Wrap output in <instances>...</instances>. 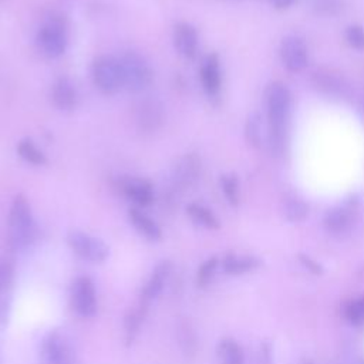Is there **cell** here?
Here are the masks:
<instances>
[{
	"label": "cell",
	"instance_id": "obj_25",
	"mask_svg": "<svg viewBox=\"0 0 364 364\" xmlns=\"http://www.w3.org/2000/svg\"><path fill=\"white\" fill-rule=\"evenodd\" d=\"M222 184V191L225 194V198L232 206H236L239 204V184L237 178L232 174L223 175L221 180Z\"/></svg>",
	"mask_w": 364,
	"mask_h": 364
},
{
	"label": "cell",
	"instance_id": "obj_23",
	"mask_svg": "<svg viewBox=\"0 0 364 364\" xmlns=\"http://www.w3.org/2000/svg\"><path fill=\"white\" fill-rule=\"evenodd\" d=\"M258 265L257 261L251 258H236V257H228L223 261V269L225 272L230 275H240L252 271Z\"/></svg>",
	"mask_w": 364,
	"mask_h": 364
},
{
	"label": "cell",
	"instance_id": "obj_28",
	"mask_svg": "<svg viewBox=\"0 0 364 364\" xmlns=\"http://www.w3.org/2000/svg\"><path fill=\"white\" fill-rule=\"evenodd\" d=\"M347 43L357 50H364V29L358 25L348 26L346 30Z\"/></svg>",
	"mask_w": 364,
	"mask_h": 364
},
{
	"label": "cell",
	"instance_id": "obj_10",
	"mask_svg": "<svg viewBox=\"0 0 364 364\" xmlns=\"http://www.w3.org/2000/svg\"><path fill=\"white\" fill-rule=\"evenodd\" d=\"M172 271V264L170 261H163L157 265L154 269L151 278L148 279L146 288L143 289L141 293V303L140 306L144 309H148V305L161 293L170 274Z\"/></svg>",
	"mask_w": 364,
	"mask_h": 364
},
{
	"label": "cell",
	"instance_id": "obj_21",
	"mask_svg": "<svg viewBox=\"0 0 364 364\" xmlns=\"http://www.w3.org/2000/svg\"><path fill=\"white\" fill-rule=\"evenodd\" d=\"M218 353L222 364H244V354L240 347L230 339L221 341Z\"/></svg>",
	"mask_w": 364,
	"mask_h": 364
},
{
	"label": "cell",
	"instance_id": "obj_17",
	"mask_svg": "<svg viewBox=\"0 0 364 364\" xmlns=\"http://www.w3.org/2000/svg\"><path fill=\"white\" fill-rule=\"evenodd\" d=\"M163 119V107L157 100H146L139 110V123L146 130H155Z\"/></svg>",
	"mask_w": 364,
	"mask_h": 364
},
{
	"label": "cell",
	"instance_id": "obj_32",
	"mask_svg": "<svg viewBox=\"0 0 364 364\" xmlns=\"http://www.w3.org/2000/svg\"><path fill=\"white\" fill-rule=\"evenodd\" d=\"M8 317H9V305L4 300L0 302V322L5 324L8 322Z\"/></svg>",
	"mask_w": 364,
	"mask_h": 364
},
{
	"label": "cell",
	"instance_id": "obj_5",
	"mask_svg": "<svg viewBox=\"0 0 364 364\" xmlns=\"http://www.w3.org/2000/svg\"><path fill=\"white\" fill-rule=\"evenodd\" d=\"M42 364H77L71 340L60 330L49 331L42 341Z\"/></svg>",
	"mask_w": 364,
	"mask_h": 364
},
{
	"label": "cell",
	"instance_id": "obj_18",
	"mask_svg": "<svg viewBox=\"0 0 364 364\" xmlns=\"http://www.w3.org/2000/svg\"><path fill=\"white\" fill-rule=\"evenodd\" d=\"M351 216L353 215H351L350 209L336 208L326 215L324 225L330 232L341 233V232H346L348 229V226L351 225V219H353Z\"/></svg>",
	"mask_w": 364,
	"mask_h": 364
},
{
	"label": "cell",
	"instance_id": "obj_29",
	"mask_svg": "<svg viewBox=\"0 0 364 364\" xmlns=\"http://www.w3.org/2000/svg\"><path fill=\"white\" fill-rule=\"evenodd\" d=\"M346 315H347V319L353 324H356V326L363 324L364 323V298L348 305Z\"/></svg>",
	"mask_w": 364,
	"mask_h": 364
},
{
	"label": "cell",
	"instance_id": "obj_13",
	"mask_svg": "<svg viewBox=\"0 0 364 364\" xmlns=\"http://www.w3.org/2000/svg\"><path fill=\"white\" fill-rule=\"evenodd\" d=\"M124 195L140 206H148L154 201V188L147 180L127 178L121 184Z\"/></svg>",
	"mask_w": 364,
	"mask_h": 364
},
{
	"label": "cell",
	"instance_id": "obj_30",
	"mask_svg": "<svg viewBox=\"0 0 364 364\" xmlns=\"http://www.w3.org/2000/svg\"><path fill=\"white\" fill-rule=\"evenodd\" d=\"M286 215L290 221H302L307 215V206L299 199L289 201L286 205Z\"/></svg>",
	"mask_w": 364,
	"mask_h": 364
},
{
	"label": "cell",
	"instance_id": "obj_26",
	"mask_svg": "<svg viewBox=\"0 0 364 364\" xmlns=\"http://www.w3.org/2000/svg\"><path fill=\"white\" fill-rule=\"evenodd\" d=\"M247 136L254 147H259L262 143V121L259 114H252L248 119Z\"/></svg>",
	"mask_w": 364,
	"mask_h": 364
},
{
	"label": "cell",
	"instance_id": "obj_4",
	"mask_svg": "<svg viewBox=\"0 0 364 364\" xmlns=\"http://www.w3.org/2000/svg\"><path fill=\"white\" fill-rule=\"evenodd\" d=\"M67 29L61 19L50 18L39 30L36 43L42 54L49 59L60 57L67 49Z\"/></svg>",
	"mask_w": 364,
	"mask_h": 364
},
{
	"label": "cell",
	"instance_id": "obj_19",
	"mask_svg": "<svg viewBox=\"0 0 364 364\" xmlns=\"http://www.w3.org/2000/svg\"><path fill=\"white\" fill-rule=\"evenodd\" d=\"M187 212L191 216V219L201 226H205L208 229H218L219 228L218 218L208 208H205L199 204L188 205Z\"/></svg>",
	"mask_w": 364,
	"mask_h": 364
},
{
	"label": "cell",
	"instance_id": "obj_16",
	"mask_svg": "<svg viewBox=\"0 0 364 364\" xmlns=\"http://www.w3.org/2000/svg\"><path fill=\"white\" fill-rule=\"evenodd\" d=\"M129 218H130L131 223L134 225V228L147 239H150V240L161 239L163 232H161V228L158 226V223L155 221H153L148 215L141 212L140 209L131 208L129 212Z\"/></svg>",
	"mask_w": 364,
	"mask_h": 364
},
{
	"label": "cell",
	"instance_id": "obj_33",
	"mask_svg": "<svg viewBox=\"0 0 364 364\" xmlns=\"http://www.w3.org/2000/svg\"><path fill=\"white\" fill-rule=\"evenodd\" d=\"M295 4V0H274V5L278 11L289 9Z\"/></svg>",
	"mask_w": 364,
	"mask_h": 364
},
{
	"label": "cell",
	"instance_id": "obj_12",
	"mask_svg": "<svg viewBox=\"0 0 364 364\" xmlns=\"http://www.w3.org/2000/svg\"><path fill=\"white\" fill-rule=\"evenodd\" d=\"M201 175V160L191 154L178 161L172 171V181L175 185L187 188L194 185Z\"/></svg>",
	"mask_w": 364,
	"mask_h": 364
},
{
	"label": "cell",
	"instance_id": "obj_11",
	"mask_svg": "<svg viewBox=\"0 0 364 364\" xmlns=\"http://www.w3.org/2000/svg\"><path fill=\"white\" fill-rule=\"evenodd\" d=\"M174 45L181 56L188 60L196 57L198 53V33L189 23H178L174 29Z\"/></svg>",
	"mask_w": 364,
	"mask_h": 364
},
{
	"label": "cell",
	"instance_id": "obj_24",
	"mask_svg": "<svg viewBox=\"0 0 364 364\" xmlns=\"http://www.w3.org/2000/svg\"><path fill=\"white\" fill-rule=\"evenodd\" d=\"M315 84L317 88L327 94H339L343 93V83L340 78L330 73H316L315 76Z\"/></svg>",
	"mask_w": 364,
	"mask_h": 364
},
{
	"label": "cell",
	"instance_id": "obj_3",
	"mask_svg": "<svg viewBox=\"0 0 364 364\" xmlns=\"http://www.w3.org/2000/svg\"><path fill=\"white\" fill-rule=\"evenodd\" d=\"M123 76V86L131 93L144 91L153 80V71L148 63L137 53L129 52L118 59Z\"/></svg>",
	"mask_w": 364,
	"mask_h": 364
},
{
	"label": "cell",
	"instance_id": "obj_14",
	"mask_svg": "<svg viewBox=\"0 0 364 364\" xmlns=\"http://www.w3.org/2000/svg\"><path fill=\"white\" fill-rule=\"evenodd\" d=\"M201 81L208 95L215 97L219 94L221 86H222V77H221L219 59L216 54H209L204 60L201 67Z\"/></svg>",
	"mask_w": 364,
	"mask_h": 364
},
{
	"label": "cell",
	"instance_id": "obj_9",
	"mask_svg": "<svg viewBox=\"0 0 364 364\" xmlns=\"http://www.w3.org/2000/svg\"><path fill=\"white\" fill-rule=\"evenodd\" d=\"M281 57L290 71H302L307 66V49L298 36H288L281 46Z\"/></svg>",
	"mask_w": 364,
	"mask_h": 364
},
{
	"label": "cell",
	"instance_id": "obj_15",
	"mask_svg": "<svg viewBox=\"0 0 364 364\" xmlns=\"http://www.w3.org/2000/svg\"><path fill=\"white\" fill-rule=\"evenodd\" d=\"M52 98L59 110L70 111L77 105V90L70 78L60 77L52 90Z\"/></svg>",
	"mask_w": 364,
	"mask_h": 364
},
{
	"label": "cell",
	"instance_id": "obj_20",
	"mask_svg": "<svg viewBox=\"0 0 364 364\" xmlns=\"http://www.w3.org/2000/svg\"><path fill=\"white\" fill-rule=\"evenodd\" d=\"M146 313H147V309L144 307H139L136 310H131L127 316H126V320H124V330H126V343L127 346L133 344V341L136 340L139 331H140V327L144 322V317H146Z\"/></svg>",
	"mask_w": 364,
	"mask_h": 364
},
{
	"label": "cell",
	"instance_id": "obj_27",
	"mask_svg": "<svg viewBox=\"0 0 364 364\" xmlns=\"http://www.w3.org/2000/svg\"><path fill=\"white\" fill-rule=\"evenodd\" d=\"M216 268H218L216 258H211L201 265V268L198 269V274H196V283L199 288H205L212 281V278L216 272Z\"/></svg>",
	"mask_w": 364,
	"mask_h": 364
},
{
	"label": "cell",
	"instance_id": "obj_8",
	"mask_svg": "<svg viewBox=\"0 0 364 364\" xmlns=\"http://www.w3.org/2000/svg\"><path fill=\"white\" fill-rule=\"evenodd\" d=\"M73 307L83 317H91L97 312V293L94 282L88 276H80L73 283Z\"/></svg>",
	"mask_w": 364,
	"mask_h": 364
},
{
	"label": "cell",
	"instance_id": "obj_1",
	"mask_svg": "<svg viewBox=\"0 0 364 364\" xmlns=\"http://www.w3.org/2000/svg\"><path fill=\"white\" fill-rule=\"evenodd\" d=\"M266 108L269 117L271 143L276 151L283 148L290 112V91L282 83H272L266 88Z\"/></svg>",
	"mask_w": 364,
	"mask_h": 364
},
{
	"label": "cell",
	"instance_id": "obj_7",
	"mask_svg": "<svg viewBox=\"0 0 364 364\" xmlns=\"http://www.w3.org/2000/svg\"><path fill=\"white\" fill-rule=\"evenodd\" d=\"M67 242L70 248L83 259H87L90 262L101 264L110 257V248L104 240L100 237L91 236L86 232L80 230H71L67 235Z\"/></svg>",
	"mask_w": 364,
	"mask_h": 364
},
{
	"label": "cell",
	"instance_id": "obj_6",
	"mask_svg": "<svg viewBox=\"0 0 364 364\" xmlns=\"http://www.w3.org/2000/svg\"><path fill=\"white\" fill-rule=\"evenodd\" d=\"M93 80L95 87L104 94H115L123 86V76L118 59L112 56H100L93 63Z\"/></svg>",
	"mask_w": 364,
	"mask_h": 364
},
{
	"label": "cell",
	"instance_id": "obj_2",
	"mask_svg": "<svg viewBox=\"0 0 364 364\" xmlns=\"http://www.w3.org/2000/svg\"><path fill=\"white\" fill-rule=\"evenodd\" d=\"M36 235L35 219L29 201L23 195L15 196L9 213V236L16 248L30 245Z\"/></svg>",
	"mask_w": 364,
	"mask_h": 364
},
{
	"label": "cell",
	"instance_id": "obj_22",
	"mask_svg": "<svg viewBox=\"0 0 364 364\" xmlns=\"http://www.w3.org/2000/svg\"><path fill=\"white\" fill-rule=\"evenodd\" d=\"M19 155L32 165H45L47 163L45 154L35 146L32 140H22L18 146Z\"/></svg>",
	"mask_w": 364,
	"mask_h": 364
},
{
	"label": "cell",
	"instance_id": "obj_31",
	"mask_svg": "<svg viewBox=\"0 0 364 364\" xmlns=\"http://www.w3.org/2000/svg\"><path fill=\"white\" fill-rule=\"evenodd\" d=\"M13 282V268L9 262L0 261V295H4Z\"/></svg>",
	"mask_w": 364,
	"mask_h": 364
}]
</instances>
